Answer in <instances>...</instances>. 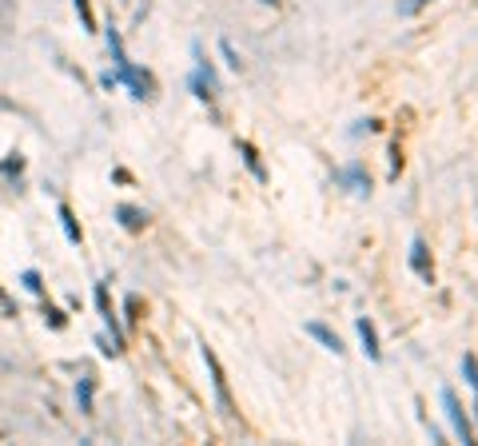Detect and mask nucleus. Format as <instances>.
Instances as JSON below:
<instances>
[{"mask_svg": "<svg viewBox=\"0 0 478 446\" xmlns=\"http://www.w3.org/2000/svg\"><path fill=\"white\" fill-rule=\"evenodd\" d=\"M108 48H112V64H116V80H124L128 88H132V96H140V100H148L156 92V80L148 76V72H140L128 56H124V40H120V32L108 28Z\"/></svg>", "mask_w": 478, "mask_h": 446, "instance_id": "1", "label": "nucleus"}, {"mask_svg": "<svg viewBox=\"0 0 478 446\" xmlns=\"http://www.w3.org/2000/svg\"><path fill=\"white\" fill-rule=\"evenodd\" d=\"M438 398H442L447 423H450V430L458 435V442H474V435H470V418H467V410H462V403H458V395L450 391V386H442V391H438Z\"/></svg>", "mask_w": 478, "mask_h": 446, "instance_id": "2", "label": "nucleus"}, {"mask_svg": "<svg viewBox=\"0 0 478 446\" xmlns=\"http://www.w3.org/2000/svg\"><path fill=\"white\" fill-rule=\"evenodd\" d=\"M204 363H207V371H212V386H215V398H219V410H224V418H235V403H232V395H227L224 366H219V359H215L212 347H204Z\"/></svg>", "mask_w": 478, "mask_h": 446, "instance_id": "3", "label": "nucleus"}, {"mask_svg": "<svg viewBox=\"0 0 478 446\" xmlns=\"http://www.w3.org/2000/svg\"><path fill=\"white\" fill-rule=\"evenodd\" d=\"M195 60H200V68H195V76H192V88H195V96H200V100L212 104V100H215V92H219V80H215V68L204 60L200 44H195Z\"/></svg>", "mask_w": 478, "mask_h": 446, "instance_id": "4", "label": "nucleus"}, {"mask_svg": "<svg viewBox=\"0 0 478 446\" xmlns=\"http://www.w3.org/2000/svg\"><path fill=\"white\" fill-rule=\"evenodd\" d=\"M335 183L347 187V192H355V195H371V175H366L363 163H347V168H339Z\"/></svg>", "mask_w": 478, "mask_h": 446, "instance_id": "5", "label": "nucleus"}, {"mask_svg": "<svg viewBox=\"0 0 478 446\" xmlns=\"http://www.w3.org/2000/svg\"><path fill=\"white\" fill-rule=\"evenodd\" d=\"M96 307H100L104 323L112 327V351L120 355V351H124V331H120V323H116V311H112V303H108V287H104V283H96Z\"/></svg>", "mask_w": 478, "mask_h": 446, "instance_id": "6", "label": "nucleus"}, {"mask_svg": "<svg viewBox=\"0 0 478 446\" xmlns=\"http://www.w3.org/2000/svg\"><path fill=\"white\" fill-rule=\"evenodd\" d=\"M355 331H359V343H363L366 359H371V363H379V359H383V347H379V331H375V323H371L366 315H359V319H355Z\"/></svg>", "mask_w": 478, "mask_h": 446, "instance_id": "7", "label": "nucleus"}, {"mask_svg": "<svg viewBox=\"0 0 478 446\" xmlns=\"http://www.w3.org/2000/svg\"><path fill=\"white\" fill-rule=\"evenodd\" d=\"M411 271L418 275V279H435V267H430V251H427V244H423V239H411Z\"/></svg>", "mask_w": 478, "mask_h": 446, "instance_id": "8", "label": "nucleus"}, {"mask_svg": "<svg viewBox=\"0 0 478 446\" xmlns=\"http://www.w3.org/2000/svg\"><path fill=\"white\" fill-rule=\"evenodd\" d=\"M307 334H311L315 343H323L327 351H331V355H343V351H347V347H343V339H339V334L331 331L327 323H307Z\"/></svg>", "mask_w": 478, "mask_h": 446, "instance_id": "9", "label": "nucleus"}, {"mask_svg": "<svg viewBox=\"0 0 478 446\" xmlns=\"http://www.w3.org/2000/svg\"><path fill=\"white\" fill-rule=\"evenodd\" d=\"M116 219H120V227H128V232H143L148 215H143L140 207H132V203H120V207H116Z\"/></svg>", "mask_w": 478, "mask_h": 446, "instance_id": "10", "label": "nucleus"}, {"mask_svg": "<svg viewBox=\"0 0 478 446\" xmlns=\"http://www.w3.org/2000/svg\"><path fill=\"white\" fill-rule=\"evenodd\" d=\"M239 156H244V163H247V168H251V175H255V180L264 183V180H267V168H264V163H259V152H255V143L239 140Z\"/></svg>", "mask_w": 478, "mask_h": 446, "instance_id": "11", "label": "nucleus"}, {"mask_svg": "<svg viewBox=\"0 0 478 446\" xmlns=\"http://www.w3.org/2000/svg\"><path fill=\"white\" fill-rule=\"evenodd\" d=\"M56 215H60V227H64V235H68V244H80V223H76V215H72L68 203H60Z\"/></svg>", "mask_w": 478, "mask_h": 446, "instance_id": "12", "label": "nucleus"}, {"mask_svg": "<svg viewBox=\"0 0 478 446\" xmlns=\"http://www.w3.org/2000/svg\"><path fill=\"white\" fill-rule=\"evenodd\" d=\"M462 379H467V383H470V391L478 395V359L470 355V351L462 355Z\"/></svg>", "mask_w": 478, "mask_h": 446, "instance_id": "13", "label": "nucleus"}, {"mask_svg": "<svg viewBox=\"0 0 478 446\" xmlns=\"http://www.w3.org/2000/svg\"><path fill=\"white\" fill-rule=\"evenodd\" d=\"M76 398H80V410H84V415H92V379H84V383H80Z\"/></svg>", "mask_w": 478, "mask_h": 446, "instance_id": "14", "label": "nucleus"}, {"mask_svg": "<svg viewBox=\"0 0 478 446\" xmlns=\"http://www.w3.org/2000/svg\"><path fill=\"white\" fill-rule=\"evenodd\" d=\"M430 0H398V16H415V12H423Z\"/></svg>", "mask_w": 478, "mask_h": 446, "instance_id": "15", "label": "nucleus"}, {"mask_svg": "<svg viewBox=\"0 0 478 446\" xmlns=\"http://www.w3.org/2000/svg\"><path fill=\"white\" fill-rule=\"evenodd\" d=\"M76 12H80V21H84V28H96V16H92V4H88V0H76Z\"/></svg>", "mask_w": 478, "mask_h": 446, "instance_id": "16", "label": "nucleus"}, {"mask_svg": "<svg viewBox=\"0 0 478 446\" xmlns=\"http://www.w3.org/2000/svg\"><path fill=\"white\" fill-rule=\"evenodd\" d=\"M219 48H224V56H227V64H232V68H235V72H239V68H244V60H239V52H235V44H232V40H224V44H219Z\"/></svg>", "mask_w": 478, "mask_h": 446, "instance_id": "17", "label": "nucleus"}, {"mask_svg": "<svg viewBox=\"0 0 478 446\" xmlns=\"http://www.w3.org/2000/svg\"><path fill=\"white\" fill-rule=\"evenodd\" d=\"M128 323H140V295H128Z\"/></svg>", "mask_w": 478, "mask_h": 446, "instance_id": "18", "label": "nucleus"}, {"mask_svg": "<svg viewBox=\"0 0 478 446\" xmlns=\"http://www.w3.org/2000/svg\"><path fill=\"white\" fill-rule=\"evenodd\" d=\"M398 168H403V156H398V143H391V180L398 175Z\"/></svg>", "mask_w": 478, "mask_h": 446, "instance_id": "19", "label": "nucleus"}, {"mask_svg": "<svg viewBox=\"0 0 478 446\" xmlns=\"http://www.w3.org/2000/svg\"><path fill=\"white\" fill-rule=\"evenodd\" d=\"M24 287H28V291H44V283H40V275L36 271H24Z\"/></svg>", "mask_w": 478, "mask_h": 446, "instance_id": "20", "label": "nucleus"}, {"mask_svg": "<svg viewBox=\"0 0 478 446\" xmlns=\"http://www.w3.org/2000/svg\"><path fill=\"white\" fill-rule=\"evenodd\" d=\"M44 315H52V327H64V315L56 311V307H48V311H44Z\"/></svg>", "mask_w": 478, "mask_h": 446, "instance_id": "21", "label": "nucleus"}, {"mask_svg": "<svg viewBox=\"0 0 478 446\" xmlns=\"http://www.w3.org/2000/svg\"><path fill=\"white\" fill-rule=\"evenodd\" d=\"M259 4H271V9H275V4H279V0H259Z\"/></svg>", "mask_w": 478, "mask_h": 446, "instance_id": "22", "label": "nucleus"}, {"mask_svg": "<svg viewBox=\"0 0 478 446\" xmlns=\"http://www.w3.org/2000/svg\"><path fill=\"white\" fill-rule=\"evenodd\" d=\"M474 418H478V403H474Z\"/></svg>", "mask_w": 478, "mask_h": 446, "instance_id": "23", "label": "nucleus"}]
</instances>
